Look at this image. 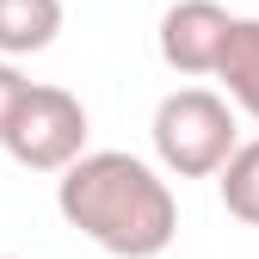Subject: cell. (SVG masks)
<instances>
[{"mask_svg":"<svg viewBox=\"0 0 259 259\" xmlns=\"http://www.w3.org/2000/svg\"><path fill=\"white\" fill-rule=\"evenodd\" d=\"M56 210L111 259H160L179 235V204L167 179L123 148L74 154L56 179Z\"/></svg>","mask_w":259,"mask_h":259,"instance_id":"1","label":"cell"},{"mask_svg":"<svg viewBox=\"0 0 259 259\" xmlns=\"http://www.w3.org/2000/svg\"><path fill=\"white\" fill-rule=\"evenodd\" d=\"M235 105L210 87H179L154 105V154L173 179H210L235 154Z\"/></svg>","mask_w":259,"mask_h":259,"instance_id":"2","label":"cell"},{"mask_svg":"<svg viewBox=\"0 0 259 259\" xmlns=\"http://www.w3.org/2000/svg\"><path fill=\"white\" fill-rule=\"evenodd\" d=\"M0 148L31 173H62L74 154H87V105L68 87H25Z\"/></svg>","mask_w":259,"mask_h":259,"instance_id":"3","label":"cell"},{"mask_svg":"<svg viewBox=\"0 0 259 259\" xmlns=\"http://www.w3.org/2000/svg\"><path fill=\"white\" fill-rule=\"evenodd\" d=\"M229 25H235V13L216 7V0H173L160 13V62L173 74H216Z\"/></svg>","mask_w":259,"mask_h":259,"instance_id":"4","label":"cell"},{"mask_svg":"<svg viewBox=\"0 0 259 259\" xmlns=\"http://www.w3.org/2000/svg\"><path fill=\"white\" fill-rule=\"evenodd\" d=\"M62 31V0H0V56H37Z\"/></svg>","mask_w":259,"mask_h":259,"instance_id":"5","label":"cell"},{"mask_svg":"<svg viewBox=\"0 0 259 259\" xmlns=\"http://www.w3.org/2000/svg\"><path fill=\"white\" fill-rule=\"evenodd\" d=\"M216 80L229 87V105L259 117V19H235L229 25V44L216 56Z\"/></svg>","mask_w":259,"mask_h":259,"instance_id":"6","label":"cell"},{"mask_svg":"<svg viewBox=\"0 0 259 259\" xmlns=\"http://www.w3.org/2000/svg\"><path fill=\"white\" fill-rule=\"evenodd\" d=\"M216 185H222V210L259 229V142H235V154L216 167Z\"/></svg>","mask_w":259,"mask_h":259,"instance_id":"7","label":"cell"},{"mask_svg":"<svg viewBox=\"0 0 259 259\" xmlns=\"http://www.w3.org/2000/svg\"><path fill=\"white\" fill-rule=\"evenodd\" d=\"M25 87H31V80H25V74L13 68L7 56H0V136H7V117H13V105L25 99Z\"/></svg>","mask_w":259,"mask_h":259,"instance_id":"8","label":"cell"},{"mask_svg":"<svg viewBox=\"0 0 259 259\" xmlns=\"http://www.w3.org/2000/svg\"><path fill=\"white\" fill-rule=\"evenodd\" d=\"M0 259H13V253H0Z\"/></svg>","mask_w":259,"mask_h":259,"instance_id":"9","label":"cell"}]
</instances>
